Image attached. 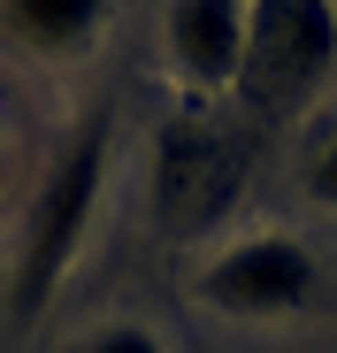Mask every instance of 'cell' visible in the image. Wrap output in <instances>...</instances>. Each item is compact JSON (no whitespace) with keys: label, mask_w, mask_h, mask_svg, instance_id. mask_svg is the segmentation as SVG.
<instances>
[{"label":"cell","mask_w":337,"mask_h":353,"mask_svg":"<svg viewBox=\"0 0 337 353\" xmlns=\"http://www.w3.org/2000/svg\"><path fill=\"white\" fill-rule=\"evenodd\" d=\"M107 169H116V123H107V115L77 123L69 146L46 161L39 192L23 208V230H16V261H8V307H16V323H39L46 300L69 284L92 223H100V200H107Z\"/></svg>","instance_id":"1"},{"label":"cell","mask_w":337,"mask_h":353,"mask_svg":"<svg viewBox=\"0 0 337 353\" xmlns=\"http://www.w3.org/2000/svg\"><path fill=\"white\" fill-rule=\"evenodd\" d=\"M337 70V0H246L238 100L261 123L299 115Z\"/></svg>","instance_id":"2"},{"label":"cell","mask_w":337,"mask_h":353,"mask_svg":"<svg viewBox=\"0 0 337 353\" xmlns=\"http://www.w3.org/2000/svg\"><path fill=\"white\" fill-rule=\"evenodd\" d=\"M246 192V139L215 131L207 115H177V123L161 131V154H153V200H161V223L199 239L215 230L222 215L238 208Z\"/></svg>","instance_id":"3"},{"label":"cell","mask_w":337,"mask_h":353,"mask_svg":"<svg viewBox=\"0 0 337 353\" xmlns=\"http://www.w3.org/2000/svg\"><path fill=\"white\" fill-rule=\"evenodd\" d=\"M192 292H199V307L230 315V323H284L314 300V254L292 230H253V239L215 246Z\"/></svg>","instance_id":"4"},{"label":"cell","mask_w":337,"mask_h":353,"mask_svg":"<svg viewBox=\"0 0 337 353\" xmlns=\"http://www.w3.org/2000/svg\"><path fill=\"white\" fill-rule=\"evenodd\" d=\"M168 70H177L184 100L207 108L222 92H238V62H246V0H168Z\"/></svg>","instance_id":"5"},{"label":"cell","mask_w":337,"mask_h":353,"mask_svg":"<svg viewBox=\"0 0 337 353\" xmlns=\"http://www.w3.org/2000/svg\"><path fill=\"white\" fill-rule=\"evenodd\" d=\"M116 16V0H0V54H77L100 39V23Z\"/></svg>","instance_id":"6"},{"label":"cell","mask_w":337,"mask_h":353,"mask_svg":"<svg viewBox=\"0 0 337 353\" xmlns=\"http://www.w3.org/2000/svg\"><path fill=\"white\" fill-rule=\"evenodd\" d=\"M69 353H168L146 323H107V330H92V338H77Z\"/></svg>","instance_id":"7"},{"label":"cell","mask_w":337,"mask_h":353,"mask_svg":"<svg viewBox=\"0 0 337 353\" xmlns=\"http://www.w3.org/2000/svg\"><path fill=\"white\" fill-rule=\"evenodd\" d=\"M307 200L337 208V131H329V139H322V154L307 161Z\"/></svg>","instance_id":"8"}]
</instances>
